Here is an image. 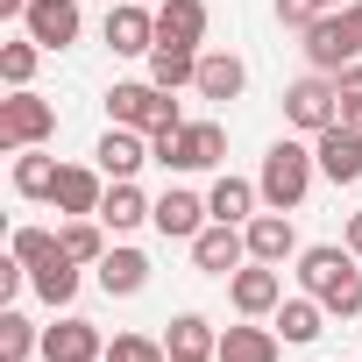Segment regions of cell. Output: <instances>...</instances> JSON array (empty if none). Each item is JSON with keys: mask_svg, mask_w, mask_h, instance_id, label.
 Returning a JSON list of instances; mask_svg holds the SVG:
<instances>
[{"mask_svg": "<svg viewBox=\"0 0 362 362\" xmlns=\"http://www.w3.org/2000/svg\"><path fill=\"white\" fill-rule=\"evenodd\" d=\"M298 284H305L327 313H341V320L362 313V270H355V249H334V242L298 249Z\"/></svg>", "mask_w": 362, "mask_h": 362, "instance_id": "6da1fadb", "label": "cell"}, {"mask_svg": "<svg viewBox=\"0 0 362 362\" xmlns=\"http://www.w3.org/2000/svg\"><path fill=\"white\" fill-rule=\"evenodd\" d=\"M313 170H320V156H313L305 142H270V156H263V177H256L263 206L291 214V206H298V199L313 192Z\"/></svg>", "mask_w": 362, "mask_h": 362, "instance_id": "7a4b0ae2", "label": "cell"}, {"mask_svg": "<svg viewBox=\"0 0 362 362\" xmlns=\"http://www.w3.org/2000/svg\"><path fill=\"white\" fill-rule=\"evenodd\" d=\"M149 156H156L163 170H214V163L228 156V128H221V121L163 128V135H149Z\"/></svg>", "mask_w": 362, "mask_h": 362, "instance_id": "3957f363", "label": "cell"}, {"mask_svg": "<svg viewBox=\"0 0 362 362\" xmlns=\"http://www.w3.org/2000/svg\"><path fill=\"white\" fill-rule=\"evenodd\" d=\"M107 114H114L121 128H142V135L185 128V114H177V100H170L163 86H149V78H128V86H114V93H107Z\"/></svg>", "mask_w": 362, "mask_h": 362, "instance_id": "277c9868", "label": "cell"}, {"mask_svg": "<svg viewBox=\"0 0 362 362\" xmlns=\"http://www.w3.org/2000/svg\"><path fill=\"white\" fill-rule=\"evenodd\" d=\"M50 135H57V107L50 100H36L29 86H15L8 100H0V149H36Z\"/></svg>", "mask_w": 362, "mask_h": 362, "instance_id": "5b68a950", "label": "cell"}, {"mask_svg": "<svg viewBox=\"0 0 362 362\" xmlns=\"http://www.w3.org/2000/svg\"><path fill=\"white\" fill-rule=\"evenodd\" d=\"M284 121H291V128H305V135L334 128V121H341V93H334V78H327V71H313V78L284 86Z\"/></svg>", "mask_w": 362, "mask_h": 362, "instance_id": "8992f818", "label": "cell"}, {"mask_svg": "<svg viewBox=\"0 0 362 362\" xmlns=\"http://www.w3.org/2000/svg\"><path fill=\"white\" fill-rule=\"evenodd\" d=\"M228 298H235V313L242 320H263V313H277L284 305V277H277V263H242L235 277H228Z\"/></svg>", "mask_w": 362, "mask_h": 362, "instance_id": "52a82bcc", "label": "cell"}, {"mask_svg": "<svg viewBox=\"0 0 362 362\" xmlns=\"http://www.w3.org/2000/svg\"><path fill=\"white\" fill-rule=\"evenodd\" d=\"M107 50L114 57H149L156 50V8H142V0L107 8Z\"/></svg>", "mask_w": 362, "mask_h": 362, "instance_id": "ba28073f", "label": "cell"}, {"mask_svg": "<svg viewBox=\"0 0 362 362\" xmlns=\"http://www.w3.org/2000/svg\"><path fill=\"white\" fill-rule=\"evenodd\" d=\"M362 50H355V29H348V15H320L313 29H305V64L313 71H341V64H355Z\"/></svg>", "mask_w": 362, "mask_h": 362, "instance_id": "9c48e42d", "label": "cell"}, {"mask_svg": "<svg viewBox=\"0 0 362 362\" xmlns=\"http://www.w3.org/2000/svg\"><path fill=\"white\" fill-rule=\"evenodd\" d=\"M242 256H249V235H242L235 221H214V228H199V235H192V263H199L206 277H235V270H242Z\"/></svg>", "mask_w": 362, "mask_h": 362, "instance_id": "30bf717a", "label": "cell"}, {"mask_svg": "<svg viewBox=\"0 0 362 362\" xmlns=\"http://www.w3.org/2000/svg\"><path fill=\"white\" fill-rule=\"evenodd\" d=\"M22 29H29L43 50H71V43H78V29H86V15H78V0H29Z\"/></svg>", "mask_w": 362, "mask_h": 362, "instance_id": "8fae6325", "label": "cell"}, {"mask_svg": "<svg viewBox=\"0 0 362 362\" xmlns=\"http://www.w3.org/2000/svg\"><path fill=\"white\" fill-rule=\"evenodd\" d=\"M313 156H320V170L334 177V185H355V177H362V128H348V121L320 128L313 135Z\"/></svg>", "mask_w": 362, "mask_h": 362, "instance_id": "7c38bea8", "label": "cell"}, {"mask_svg": "<svg viewBox=\"0 0 362 362\" xmlns=\"http://www.w3.org/2000/svg\"><path fill=\"white\" fill-rule=\"evenodd\" d=\"M43 362H107V341L93 320H57L43 327Z\"/></svg>", "mask_w": 362, "mask_h": 362, "instance_id": "4fadbf2b", "label": "cell"}, {"mask_svg": "<svg viewBox=\"0 0 362 362\" xmlns=\"http://www.w3.org/2000/svg\"><path fill=\"white\" fill-rule=\"evenodd\" d=\"M206 214H214V206H206L199 192H177V185H170V192L156 199V214H149V228H156L163 242H192V235L206 228Z\"/></svg>", "mask_w": 362, "mask_h": 362, "instance_id": "5bb4252c", "label": "cell"}, {"mask_svg": "<svg viewBox=\"0 0 362 362\" xmlns=\"http://www.w3.org/2000/svg\"><path fill=\"white\" fill-rule=\"evenodd\" d=\"M149 214H156V199H142V185H135V177H114L93 221H100V228H114V235H128V228H142Z\"/></svg>", "mask_w": 362, "mask_h": 362, "instance_id": "9a60e30c", "label": "cell"}, {"mask_svg": "<svg viewBox=\"0 0 362 362\" xmlns=\"http://www.w3.org/2000/svg\"><path fill=\"white\" fill-rule=\"evenodd\" d=\"M206 0H163L156 8V43H185V50H199L206 43Z\"/></svg>", "mask_w": 362, "mask_h": 362, "instance_id": "2e32d148", "label": "cell"}, {"mask_svg": "<svg viewBox=\"0 0 362 362\" xmlns=\"http://www.w3.org/2000/svg\"><path fill=\"white\" fill-rule=\"evenodd\" d=\"M199 100H242V86H249V64L235 57V50H199Z\"/></svg>", "mask_w": 362, "mask_h": 362, "instance_id": "e0dca14e", "label": "cell"}, {"mask_svg": "<svg viewBox=\"0 0 362 362\" xmlns=\"http://www.w3.org/2000/svg\"><path fill=\"white\" fill-rule=\"evenodd\" d=\"M93 156H100V170H107V177H135L142 163H156V156H149V142H142V128H121V121L100 135V149H93Z\"/></svg>", "mask_w": 362, "mask_h": 362, "instance_id": "ac0fdd59", "label": "cell"}, {"mask_svg": "<svg viewBox=\"0 0 362 362\" xmlns=\"http://www.w3.org/2000/svg\"><path fill=\"white\" fill-rule=\"evenodd\" d=\"M242 235H249V256H256V263H284V256H298L291 214H277V206H270V214H256V221H249Z\"/></svg>", "mask_w": 362, "mask_h": 362, "instance_id": "d6986e66", "label": "cell"}, {"mask_svg": "<svg viewBox=\"0 0 362 362\" xmlns=\"http://www.w3.org/2000/svg\"><path fill=\"white\" fill-rule=\"evenodd\" d=\"M57 214H100V199H107V185H100V170H86V163H64L57 170Z\"/></svg>", "mask_w": 362, "mask_h": 362, "instance_id": "ffe728a7", "label": "cell"}, {"mask_svg": "<svg viewBox=\"0 0 362 362\" xmlns=\"http://www.w3.org/2000/svg\"><path fill=\"white\" fill-rule=\"evenodd\" d=\"M163 348H170V355H221V327H214L206 313H177V320L163 327Z\"/></svg>", "mask_w": 362, "mask_h": 362, "instance_id": "44dd1931", "label": "cell"}, {"mask_svg": "<svg viewBox=\"0 0 362 362\" xmlns=\"http://www.w3.org/2000/svg\"><path fill=\"white\" fill-rule=\"evenodd\" d=\"M100 284H107L114 298H135V291L149 284V256H142V249H107V256H100Z\"/></svg>", "mask_w": 362, "mask_h": 362, "instance_id": "7402d4cb", "label": "cell"}, {"mask_svg": "<svg viewBox=\"0 0 362 362\" xmlns=\"http://www.w3.org/2000/svg\"><path fill=\"white\" fill-rule=\"evenodd\" d=\"M277 327H221V362H277Z\"/></svg>", "mask_w": 362, "mask_h": 362, "instance_id": "603a6c76", "label": "cell"}, {"mask_svg": "<svg viewBox=\"0 0 362 362\" xmlns=\"http://www.w3.org/2000/svg\"><path fill=\"white\" fill-rule=\"evenodd\" d=\"M192 78H199V50H185V43H156L149 50V86L177 93V86H192Z\"/></svg>", "mask_w": 362, "mask_h": 362, "instance_id": "cb8c5ba5", "label": "cell"}, {"mask_svg": "<svg viewBox=\"0 0 362 362\" xmlns=\"http://www.w3.org/2000/svg\"><path fill=\"white\" fill-rule=\"evenodd\" d=\"M256 185L249 177H214V192H206V206H214V221H235V228H249L256 221Z\"/></svg>", "mask_w": 362, "mask_h": 362, "instance_id": "d4e9b609", "label": "cell"}, {"mask_svg": "<svg viewBox=\"0 0 362 362\" xmlns=\"http://www.w3.org/2000/svg\"><path fill=\"white\" fill-rule=\"evenodd\" d=\"M29 284H36V298H43V305H71V298H78V263L57 249L50 263H36V270H29Z\"/></svg>", "mask_w": 362, "mask_h": 362, "instance_id": "484cf974", "label": "cell"}, {"mask_svg": "<svg viewBox=\"0 0 362 362\" xmlns=\"http://www.w3.org/2000/svg\"><path fill=\"white\" fill-rule=\"evenodd\" d=\"M57 156H43V149H15V192L22 199H50L57 192Z\"/></svg>", "mask_w": 362, "mask_h": 362, "instance_id": "4316f807", "label": "cell"}, {"mask_svg": "<svg viewBox=\"0 0 362 362\" xmlns=\"http://www.w3.org/2000/svg\"><path fill=\"white\" fill-rule=\"evenodd\" d=\"M320 320H327V305L305 291V298H284L277 305V334L291 341V348H305V341H320Z\"/></svg>", "mask_w": 362, "mask_h": 362, "instance_id": "83f0119b", "label": "cell"}, {"mask_svg": "<svg viewBox=\"0 0 362 362\" xmlns=\"http://www.w3.org/2000/svg\"><path fill=\"white\" fill-rule=\"evenodd\" d=\"M36 348H43V334H36V320L8 305V313H0V362H29Z\"/></svg>", "mask_w": 362, "mask_h": 362, "instance_id": "f1b7e54d", "label": "cell"}, {"mask_svg": "<svg viewBox=\"0 0 362 362\" xmlns=\"http://www.w3.org/2000/svg\"><path fill=\"white\" fill-rule=\"evenodd\" d=\"M57 249H64L71 263H100V256H107L100 221H93V214H71V221H64V235H57Z\"/></svg>", "mask_w": 362, "mask_h": 362, "instance_id": "f546056e", "label": "cell"}, {"mask_svg": "<svg viewBox=\"0 0 362 362\" xmlns=\"http://www.w3.org/2000/svg\"><path fill=\"white\" fill-rule=\"evenodd\" d=\"M36 57H43V43H36V36L0 43V78H8V86H29V78H36Z\"/></svg>", "mask_w": 362, "mask_h": 362, "instance_id": "4dcf8cb0", "label": "cell"}, {"mask_svg": "<svg viewBox=\"0 0 362 362\" xmlns=\"http://www.w3.org/2000/svg\"><path fill=\"white\" fill-rule=\"evenodd\" d=\"M107 362H170V348L149 341V334H114L107 341Z\"/></svg>", "mask_w": 362, "mask_h": 362, "instance_id": "1f68e13d", "label": "cell"}, {"mask_svg": "<svg viewBox=\"0 0 362 362\" xmlns=\"http://www.w3.org/2000/svg\"><path fill=\"white\" fill-rule=\"evenodd\" d=\"M334 93H341V121H348V128H362V57L334 71Z\"/></svg>", "mask_w": 362, "mask_h": 362, "instance_id": "d6a6232c", "label": "cell"}, {"mask_svg": "<svg viewBox=\"0 0 362 362\" xmlns=\"http://www.w3.org/2000/svg\"><path fill=\"white\" fill-rule=\"evenodd\" d=\"M15 256L36 270V263H50V256H57V235H50V228H22V235H15Z\"/></svg>", "mask_w": 362, "mask_h": 362, "instance_id": "836d02e7", "label": "cell"}, {"mask_svg": "<svg viewBox=\"0 0 362 362\" xmlns=\"http://www.w3.org/2000/svg\"><path fill=\"white\" fill-rule=\"evenodd\" d=\"M320 15H327L320 0H277V22H284V29H313Z\"/></svg>", "mask_w": 362, "mask_h": 362, "instance_id": "e575fe53", "label": "cell"}, {"mask_svg": "<svg viewBox=\"0 0 362 362\" xmlns=\"http://www.w3.org/2000/svg\"><path fill=\"white\" fill-rule=\"evenodd\" d=\"M341 15H348V29H355V50H362V0H348Z\"/></svg>", "mask_w": 362, "mask_h": 362, "instance_id": "d590c367", "label": "cell"}, {"mask_svg": "<svg viewBox=\"0 0 362 362\" xmlns=\"http://www.w3.org/2000/svg\"><path fill=\"white\" fill-rule=\"evenodd\" d=\"M348 249L362 256V214H348Z\"/></svg>", "mask_w": 362, "mask_h": 362, "instance_id": "8d00e7d4", "label": "cell"}, {"mask_svg": "<svg viewBox=\"0 0 362 362\" xmlns=\"http://www.w3.org/2000/svg\"><path fill=\"white\" fill-rule=\"evenodd\" d=\"M0 15H29V0H0Z\"/></svg>", "mask_w": 362, "mask_h": 362, "instance_id": "74e56055", "label": "cell"}, {"mask_svg": "<svg viewBox=\"0 0 362 362\" xmlns=\"http://www.w3.org/2000/svg\"><path fill=\"white\" fill-rule=\"evenodd\" d=\"M170 362H221V355H170Z\"/></svg>", "mask_w": 362, "mask_h": 362, "instance_id": "f35d334b", "label": "cell"}, {"mask_svg": "<svg viewBox=\"0 0 362 362\" xmlns=\"http://www.w3.org/2000/svg\"><path fill=\"white\" fill-rule=\"evenodd\" d=\"M320 8H327V15H341V8H348V0H320Z\"/></svg>", "mask_w": 362, "mask_h": 362, "instance_id": "ab89813d", "label": "cell"}, {"mask_svg": "<svg viewBox=\"0 0 362 362\" xmlns=\"http://www.w3.org/2000/svg\"><path fill=\"white\" fill-rule=\"evenodd\" d=\"M142 8H163V0H142Z\"/></svg>", "mask_w": 362, "mask_h": 362, "instance_id": "60d3db41", "label": "cell"}]
</instances>
